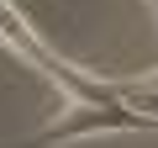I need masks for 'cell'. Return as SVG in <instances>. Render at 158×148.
Returning <instances> with one entry per match:
<instances>
[{
  "label": "cell",
  "instance_id": "4",
  "mask_svg": "<svg viewBox=\"0 0 158 148\" xmlns=\"http://www.w3.org/2000/svg\"><path fill=\"white\" fill-rule=\"evenodd\" d=\"M148 6H153V11H158V0H148Z\"/></svg>",
  "mask_w": 158,
  "mask_h": 148
},
{
  "label": "cell",
  "instance_id": "2",
  "mask_svg": "<svg viewBox=\"0 0 158 148\" xmlns=\"http://www.w3.org/2000/svg\"><path fill=\"white\" fill-rule=\"evenodd\" d=\"M148 127H158V116H137V111H127V101H74L69 116H58L48 132H37V148L90 137V132H148Z\"/></svg>",
  "mask_w": 158,
  "mask_h": 148
},
{
  "label": "cell",
  "instance_id": "1",
  "mask_svg": "<svg viewBox=\"0 0 158 148\" xmlns=\"http://www.w3.org/2000/svg\"><path fill=\"white\" fill-rule=\"evenodd\" d=\"M0 42H11L27 63H37L42 74H53V80H58L74 101H121V85L90 80L85 69H74L69 58H58V53H53V48H48V42H42V37H37V32H32V27L11 11V6H6V0H0Z\"/></svg>",
  "mask_w": 158,
  "mask_h": 148
},
{
  "label": "cell",
  "instance_id": "3",
  "mask_svg": "<svg viewBox=\"0 0 158 148\" xmlns=\"http://www.w3.org/2000/svg\"><path fill=\"white\" fill-rule=\"evenodd\" d=\"M127 85H158V69L153 74H137V80H127Z\"/></svg>",
  "mask_w": 158,
  "mask_h": 148
}]
</instances>
